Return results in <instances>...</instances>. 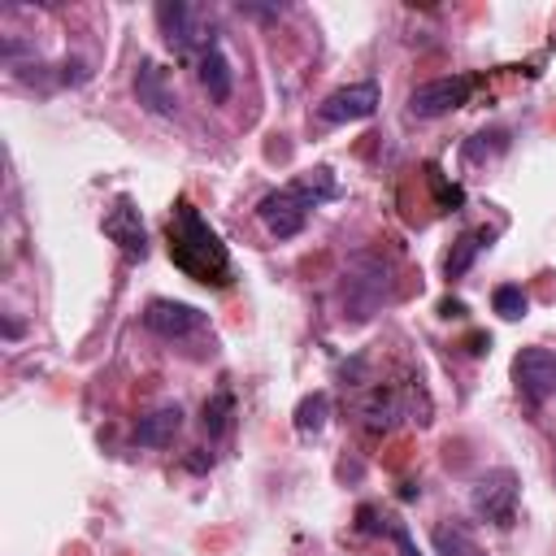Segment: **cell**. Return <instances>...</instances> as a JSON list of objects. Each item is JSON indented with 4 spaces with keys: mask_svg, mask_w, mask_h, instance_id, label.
Instances as JSON below:
<instances>
[{
    "mask_svg": "<svg viewBox=\"0 0 556 556\" xmlns=\"http://www.w3.org/2000/svg\"><path fill=\"white\" fill-rule=\"evenodd\" d=\"M169 256L182 274H191L195 282H213L222 287L226 274H230V261H226V248L222 239L204 226V217L182 200L174 204V217H169Z\"/></svg>",
    "mask_w": 556,
    "mask_h": 556,
    "instance_id": "6da1fadb",
    "label": "cell"
},
{
    "mask_svg": "<svg viewBox=\"0 0 556 556\" xmlns=\"http://www.w3.org/2000/svg\"><path fill=\"white\" fill-rule=\"evenodd\" d=\"M334 195V182H330V169H313V174H304V178H295L291 187H278V191H269L265 200H261V222L269 226V235H278V239H291V235H300L304 230V222H308V208L317 204V200H330Z\"/></svg>",
    "mask_w": 556,
    "mask_h": 556,
    "instance_id": "7a4b0ae2",
    "label": "cell"
},
{
    "mask_svg": "<svg viewBox=\"0 0 556 556\" xmlns=\"http://www.w3.org/2000/svg\"><path fill=\"white\" fill-rule=\"evenodd\" d=\"M156 22H161V35L169 39V48L174 52H204V48H213V26H208V17H204V9H195V4H182V0H165V4H156Z\"/></svg>",
    "mask_w": 556,
    "mask_h": 556,
    "instance_id": "3957f363",
    "label": "cell"
},
{
    "mask_svg": "<svg viewBox=\"0 0 556 556\" xmlns=\"http://www.w3.org/2000/svg\"><path fill=\"white\" fill-rule=\"evenodd\" d=\"M513 382H517L521 400L547 404L556 395V352H547V348H521L513 356Z\"/></svg>",
    "mask_w": 556,
    "mask_h": 556,
    "instance_id": "277c9868",
    "label": "cell"
},
{
    "mask_svg": "<svg viewBox=\"0 0 556 556\" xmlns=\"http://www.w3.org/2000/svg\"><path fill=\"white\" fill-rule=\"evenodd\" d=\"M473 513L495 521V526H508L513 513H517V473L513 469H491L473 482Z\"/></svg>",
    "mask_w": 556,
    "mask_h": 556,
    "instance_id": "5b68a950",
    "label": "cell"
},
{
    "mask_svg": "<svg viewBox=\"0 0 556 556\" xmlns=\"http://www.w3.org/2000/svg\"><path fill=\"white\" fill-rule=\"evenodd\" d=\"M469 91H473V78H465V74H456V78H430V83L413 87L408 113L413 117H443V113L460 109L469 100Z\"/></svg>",
    "mask_w": 556,
    "mask_h": 556,
    "instance_id": "8992f818",
    "label": "cell"
},
{
    "mask_svg": "<svg viewBox=\"0 0 556 556\" xmlns=\"http://www.w3.org/2000/svg\"><path fill=\"white\" fill-rule=\"evenodd\" d=\"M378 109V87L374 83H348L339 91H330L317 104V122L326 126H343V122H365Z\"/></svg>",
    "mask_w": 556,
    "mask_h": 556,
    "instance_id": "52a82bcc",
    "label": "cell"
},
{
    "mask_svg": "<svg viewBox=\"0 0 556 556\" xmlns=\"http://www.w3.org/2000/svg\"><path fill=\"white\" fill-rule=\"evenodd\" d=\"M104 235L126 252V256H143L148 252V235H143V222H139V208L122 195L113 208H109V217H104Z\"/></svg>",
    "mask_w": 556,
    "mask_h": 556,
    "instance_id": "ba28073f",
    "label": "cell"
},
{
    "mask_svg": "<svg viewBox=\"0 0 556 556\" xmlns=\"http://www.w3.org/2000/svg\"><path fill=\"white\" fill-rule=\"evenodd\" d=\"M200 321H204L200 308L178 304V300H152V304L143 308V326L156 330V334H165V339H182V334H191Z\"/></svg>",
    "mask_w": 556,
    "mask_h": 556,
    "instance_id": "9c48e42d",
    "label": "cell"
},
{
    "mask_svg": "<svg viewBox=\"0 0 556 556\" xmlns=\"http://www.w3.org/2000/svg\"><path fill=\"white\" fill-rule=\"evenodd\" d=\"M178 430H182V408H178V404H165V408H156V413L139 417L135 439H139L143 447H165V443H174V434H178Z\"/></svg>",
    "mask_w": 556,
    "mask_h": 556,
    "instance_id": "30bf717a",
    "label": "cell"
},
{
    "mask_svg": "<svg viewBox=\"0 0 556 556\" xmlns=\"http://www.w3.org/2000/svg\"><path fill=\"white\" fill-rule=\"evenodd\" d=\"M200 83H204L208 100H217V104L230 96V61L222 56V48H217V43L200 52Z\"/></svg>",
    "mask_w": 556,
    "mask_h": 556,
    "instance_id": "8fae6325",
    "label": "cell"
},
{
    "mask_svg": "<svg viewBox=\"0 0 556 556\" xmlns=\"http://www.w3.org/2000/svg\"><path fill=\"white\" fill-rule=\"evenodd\" d=\"M135 87H139V100H143L152 113H169V109H174V91L165 87V70H161V65L143 61V70H139V78H135Z\"/></svg>",
    "mask_w": 556,
    "mask_h": 556,
    "instance_id": "7c38bea8",
    "label": "cell"
},
{
    "mask_svg": "<svg viewBox=\"0 0 556 556\" xmlns=\"http://www.w3.org/2000/svg\"><path fill=\"white\" fill-rule=\"evenodd\" d=\"M361 417H365L369 430H387V426L400 417V400H395V391H391V387H374V391L365 395V404H361Z\"/></svg>",
    "mask_w": 556,
    "mask_h": 556,
    "instance_id": "4fadbf2b",
    "label": "cell"
},
{
    "mask_svg": "<svg viewBox=\"0 0 556 556\" xmlns=\"http://www.w3.org/2000/svg\"><path fill=\"white\" fill-rule=\"evenodd\" d=\"M434 547H439V556H482V547L473 543V534L465 526H456V521L434 526Z\"/></svg>",
    "mask_w": 556,
    "mask_h": 556,
    "instance_id": "5bb4252c",
    "label": "cell"
},
{
    "mask_svg": "<svg viewBox=\"0 0 556 556\" xmlns=\"http://www.w3.org/2000/svg\"><path fill=\"white\" fill-rule=\"evenodd\" d=\"M326 413H330L326 391L304 395V400H300V408H295V430H300V434H317V430L326 426Z\"/></svg>",
    "mask_w": 556,
    "mask_h": 556,
    "instance_id": "9a60e30c",
    "label": "cell"
},
{
    "mask_svg": "<svg viewBox=\"0 0 556 556\" xmlns=\"http://www.w3.org/2000/svg\"><path fill=\"white\" fill-rule=\"evenodd\" d=\"M491 304H495V313H500V317H508V321L526 317V308H530V300H526V291H521L517 282H504V287H495Z\"/></svg>",
    "mask_w": 556,
    "mask_h": 556,
    "instance_id": "2e32d148",
    "label": "cell"
},
{
    "mask_svg": "<svg viewBox=\"0 0 556 556\" xmlns=\"http://www.w3.org/2000/svg\"><path fill=\"white\" fill-rule=\"evenodd\" d=\"M478 248H482V243H478V235H465V239H460V248H456V256H447V265H443V269H447V278H456V274H465Z\"/></svg>",
    "mask_w": 556,
    "mask_h": 556,
    "instance_id": "e0dca14e",
    "label": "cell"
},
{
    "mask_svg": "<svg viewBox=\"0 0 556 556\" xmlns=\"http://www.w3.org/2000/svg\"><path fill=\"white\" fill-rule=\"evenodd\" d=\"M226 413H230V395H213L204 404V430L208 434H222L226 430Z\"/></svg>",
    "mask_w": 556,
    "mask_h": 556,
    "instance_id": "ac0fdd59",
    "label": "cell"
},
{
    "mask_svg": "<svg viewBox=\"0 0 556 556\" xmlns=\"http://www.w3.org/2000/svg\"><path fill=\"white\" fill-rule=\"evenodd\" d=\"M395 543H400V556H417V547H413L408 530H395Z\"/></svg>",
    "mask_w": 556,
    "mask_h": 556,
    "instance_id": "d6986e66",
    "label": "cell"
}]
</instances>
